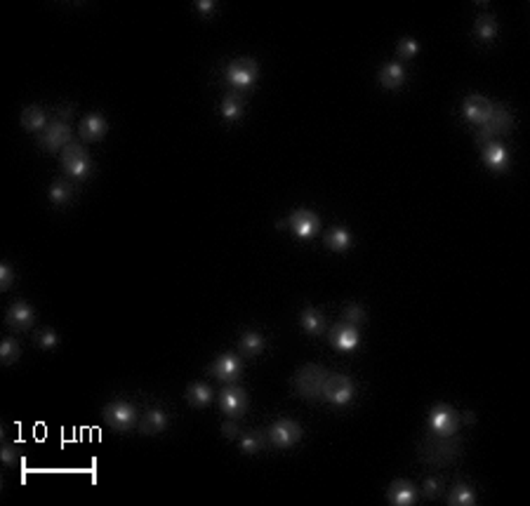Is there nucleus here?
<instances>
[{
	"instance_id": "obj_18",
	"label": "nucleus",
	"mask_w": 530,
	"mask_h": 506,
	"mask_svg": "<svg viewBox=\"0 0 530 506\" xmlns=\"http://www.w3.org/2000/svg\"><path fill=\"white\" fill-rule=\"evenodd\" d=\"M5 323L12 330H29L33 325V309L24 302L12 304L10 311L5 313Z\"/></svg>"
},
{
	"instance_id": "obj_1",
	"label": "nucleus",
	"mask_w": 530,
	"mask_h": 506,
	"mask_svg": "<svg viewBox=\"0 0 530 506\" xmlns=\"http://www.w3.org/2000/svg\"><path fill=\"white\" fill-rule=\"evenodd\" d=\"M328 380V370L321 365H302L300 370L292 377V389L300 398L307 400H319L323 398V386Z\"/></svg>"
},
{
	"instance_id": "obj_29",
	"label": "nucleus",
	"mask_w": 530,
	"mask_h": 506,
	"mask_svg": "<svg viewBox=\"0 0 530 506\" xmlns=\"http://www.w3.org/2000/svg\"><path fill=\"white\" fill-rule=\"evenodd\" d=\"M326 245L332 250V252H344L351 245V234L346 229H330L326 236Z\"/></svg>"
},
{
	"instance_id": "obj_20",
	"label": "nucleus",
	"mask_w": 530,
	"mask_h": 506,
	"mask_svg": "<svg viewBox=\"0 0 530 506\" xmlns=\"http://www.w3.org/2000/svg\"><path fill=\"white\" fill-rule=\"evenodd\" d=\"M137 429H139V434H144V436L161 434V431L168 429V414L163 412L161 407H151V410L139 419Z\"/></svg>"
},
{
	"instance_id": "obj_25",
	"label": "nucleus",
	"mask_w": 530,
	"mask_h": 506,
	"mask_svg": "<svg viewBox=\"0 0 530 506\" xmlns=\"http://www.w3.org/2000/svg\"><path fill=\"white\" fill-rule=\"evenodd\" d=\"M497 31H499V28H497V19L492 15H481L479 19H476V24H474V33H476L483 42L495 40L497 38Z\"/></svg>"
},
{
	"instance_id": "obj_27",
	"label": "nucleus",
	"mask_w": 530,
	"mask_h": 506,
	"mask_svg": "<svg viewBox=\"0 0 530 506\" xmlns=\"http://www.w3.org/2000/svg\"><path fill=\"white\" fill-rule=\"evenodd\" d=\"M264 337H262L259 332L255 330H246L241 334V341H239V349L243 353H248V356H257V353L264 351Z\"/></svg>"
},
{
	"instance_id": "obj_40",
	"label": "nucleus",
	"mask_w": 530,
	"mask_h": 506,
	"mask_svg": "<svg viewBox=\"0 0 530 506\" xmlns=\"http://www.w3.org/2000/svg\"><path fill=\"white\" fill-rule=\"evenodd\" d=\"M222 434L227 438H239V424H234V422L222 424Z\"/></svg>"
},
{
	"instance_id": "obj_4",
	"label": "nucleus",
	"mask_w": 530,
	"mask_h": 506,
	"mask_svg": "<svg viewBox=\"0 0 530 506\" xmlns=\"http://www.w3.org/2000/svg\"><path fill=\"white\" fill-rule=\"evenodd\" d=\"M257 78H259V66L255 59L239 57L227 66V81L231 88H234V92L252 90L255 83H257Z\"/></svg>"
},
{
	"instance_id": "obj_7",
	"label": "nucleus",
	"mask_w": 530,
	"mask_h": 506,
	"mask_svg": "<svg viewBox=\"0 0 530 506\" xmlns=\"http://www.w3.org/2000/svg\"><path fill=\"white\" fill-rule=\"evenodd\" d=\"M104 422L115 431H130L137 424V410L125 400H115V403L104 405Z\"/></svg>"
},
{
	"instance_id": "obj_23",
	"label": "nucleus",
	"mask_w": 530,
	"mask_h": 506,
	"mask_svg": "<svg viewBox=\"0 0 530 506\" xmlns=\"http://www.w3.org/2000/svg\"><path fill=\"white\" fill-rule=\"evenodd\" d=\"M300 323H302V330L307 332V334H323L326 332V318H323V313L319 309H314V307H307L302 311V316H300Z\"/></svg>"
},
{
	"instance_id": "obj_37",
	"label": "nucleus",
	"mask_w": 530,
	"mask_h": 506,
	"mask_svg": "<svg viewBox=\"0 0 530 506\" xmlns=\"http://www.w3.org/2000/svg\"><path fill=\"white\" fill-rule=\"evenodd\" d=\"M0 459L5 466H17L19 464V452L15 450V445H3L0 448Z\"/></svg>"
},
{
	"instance_id": "obj_17",
	"label": "nucleus",
	"mask_w": 530,
	"mask_h": 506,
	"mask_svg": "<svg viewBox=\"0 0 530 506\" xmlns=\"http://www.w3.org/2000/svg\"><path fill=\"white\" fill-rule=\"evenodd\" d=\"M78 135H81L83 142H99V139L106 135L104 115H99V113L85 115L81 120V125H78Z\"/></svg>"
},
{
	"instance_id": "obj_32",
	"label": "nucleus",
	"mask_w": 530,
	"mask_h": 506,
	"mask_svg": "<svg viewBox=\"0 0 530 506\" xmlns=\"http://www.w3.org/2000/svg\"><path fill=\"white\" fill-rule=\"evenodd\" d=\"M266 445V436L264 434H259V431H252V434H246L241 438V450L246 455H255V452H259L262 448Z\"/></svg>"
},
{
	"instance_id": "obj_30",
	"label": "nucleus",
	"mask_w": 530,
	"mask_h": 506,
	"mask_svg": "<svg viewBox=\"0 0 530 506\" xmlns=\"http://www.w3.org/2000/svg\"><path fill=\"white\" fill-rule=\"evenodd\" d=\"M19 356H22L19 341L12 339V337L3 339V344H0V361H3L5 365H12V363H17V358Z\"/></svg>"
},
{
	"instance_id": "obj_42",
	"label": "nucleus",
	"mask_w": 530,
	"mask_h": 506,
	"mask_svg": "<svg viewBox=\"0 0 530 506\" xmlns=\"http://www.w3.org/2000/svg\"><path fill=\"white\" fill-rule=\"evenodd\" d=\"M73 115V108L71 106H62L57 111V120H64V123H69V118Z\"/></svg>"
},
{
	"instance_id": "obj_22",
	"label": "nucleus",
	"mask_w": 530,
	"mask_h": 506,
	"mask_svg": "<svg viewBox=\"0 0 530 506\" xmlns=\"http://www.w3.org/2000/svg\"><path fill=\"white\" fill-rule=\"evenodd\" d=\"M22 127L29 132H42L47 127V113L40 106H26L22 111Z\"/></svg>"
},
{
	"instance_id": "obj_26",
	"label": "nucleus",
	"mask_w": 530,
	"mask_h": 506,
	"mask_svg": "<svg viewBox=\"0 0 530 506\" xmlns=\"http://www.w3.org/2000/svg\"><path fill=\"white\" fill-rule=\"evenodd\" d=\"M186 400L191 403L193 407H205L212 400V389L208 384L203 382H196L186 389Z\"/></svg>"
},
{
	"instance_id": "obj_11",
	"label": "nucleus",
	"mask_w": 530,
	"mask_h": 506,
	"mask_svg": "<svg viewBox=\"0 0 530 506\" xmlns=\"http://www.w3.org/2000/svg\"><path fill=\"white\" fill-rule=\"evenodd\" d=\"M219 407L229 417H243L248 412V393L236 384H227L219 393Z\"/></svg>"
},
{
	"instance_id": "obj_33",
	"label": "nucleus",
	"mask_w": 530,
	"mask_h": 506,
	"mask_svg": "<svg viewBox=\"0 0 530 506\" xmlns=\"http://www.w3.org/2000/svg\"><path fill=\"white\" fill-rule=\"evenodd\" d=\"M342 320L349 323V325H356L358 327L365 320L363 307H358V304H346V307L342 309Z\"/></svg>"
},
{
	"instance_id": "obj_2",
	"label": "nucleus",
	"mask_w": 530,
	"mask_h": 506,
	"mask_svg": "<svg viewBox=\"0 0 530 506\" xmlns=\"http://www.w3.org/2000/svg\"><path fill=\"white\" fill-rule=\"evenodd\" d=\"M419 455L426 464H438V466H446L450 462H455L460 457V443L450 438H441V436H431L419 445Z\"/></svg>"
},
{
	"instance_id": "obj_14",
	"label": "nucleus",
	"mask_w": 530,
	"mask_h": 506,
	"mask_svg": "<svg viewBox=\"0 0 530 506\" xmlns=\"http://www.w3.org/2000/svg\"><path fill=\"white\" fill-rule=\"evenodd\" d=\"M243 372V365L234 353H222L215 363H212V375L224 384H236Z\"/></svg>"
},
{
	"instance_id": "obj_19",
	"label": "nucleus",
	"mask_w": 530,
	"mask_h": 506,
	"mask_svg": "<svg viewBox=\"0 0 530 506\" xmlns=\"http://www.w3.org/2000/svg\"><path fill=\"white\" fill-rule=\"evenodd\" d=\"M483 163L485 168L492 170V172H502V170L509 168V154L499 142H488L483 144Z\"/></svg>"
},
{
	"instance_id": "obj_3",
	"label": "nucleus",
	"mask_w": 530,
	"mask_h": 506,
	"mask_svg": "<svg viewBox=\"0 0 530 506\" xmlns=\"http://www.w3.org/2000/svg\"><path fill=\"white\" fill-rule=\"evenodd\" d=\"M514 127V118L502 104H492L490 106V115L483 125L479 127L476 132V139L481 144H488V142H495L497 137L507 135V132Z\"/></svg>"
},
{
	"instance_id": "obj_5",
	"label": "nucleus",
	"mask_w": 530,
	"mask_h": 506,
	"mask_svg": "<svg viewBox=\"0 0 530 506\" xmlns=\"http://www.w3.org/2000/svg\"><path fill=\"white\" fill-rule=\"evenodd\" d=\"M59 156H62L64 172L73 177V179H85V177L90 174V170H93V161H90L88 149L78 142H71Z\"/></svg>"
},
{
	"instance_id": "obj_36",
	"label": "nucleus",
	"mask_w": 530,
	"mask_h": 506,
	"mask_svg": "<svg viewBox=\"0 0 530 506\" xmlns=\"http://www.w3.org/2000/svg\"><path fill=\"white\" fill-rule=\"evenodd\" d=\"M441 490H443L441 478H426L424 485H422V495L426 499H436L438 495H441Z\"/></svg>"
},
{
	"instance_id": "obj_13",
	"label": "nucleus",
	"mask_w": 530,
	"mask_h": 506,
	"mask_svg": "<svg viewBox=\"0 0 530 506\" xmlns=\"http://www.w3.org/2000/svg\"><path fill=\"white\" fill-rule=\"evenodd\" d=\"M490 106L492 101L488 99V97L483 95H469L465 104H462V113H465V118L469 120V123H474L476 127H481L488 120L490 115Z\"/></svg>"
},
{
	"instance_id": "obj_9",
	"label": "nucleus",
	"mask_w": 530,
	"mask_h": 506,
	"mask_svg": "<svg viewBox=\"0 0 530 506\" xmlns=\"http://www.w3.org/2000/svg\"><path fill=\"white\" fill-rule=\"evenodd\" d=\"M353 382L346 375H328L326 386H323V398L332 405H346L353 398Z\"/></svg>"
},
{
	"instance_id": "obj_16",
	"label": "nucleus",
	"mask_w": 530,
	"mask_h": 506,
	"mask_svg": "<svg viewBox=\"0 0 530 506\" xmlns=\"http://www.w3.org/2000/svg\"><path fill=\"white\" fill-rule=\"evenodd\" d=\"M387 499H389V504L392 506H410V504L417 502V490L412 487V483L399 478V480H394V483L389 485Z\"/></svg>"
},
{
	"instance_id": "obj_24",
	"label": "nucleus",
	"mask_w": 530,
	"mask_h": 506,
	"mask_svg": "<svg viewBox=\"0 0 530 506\" xmlns=\"http://www.w3.org/2000/svg\"><path fill=\"white\" fill-rule=\"evenodd\" d=\"M219 111H222V115L227 120H239L243 115V111H246V101H243L241 92H229L227 97H224Z\"/></svg>"
},
{
	"instance_id": "obj_35",
	"label": "nucleus",
	"mask_w": 530,
	"mask_h": 506,
	"mask_svg": "<svg viewBox=\"0 0 530 506\" xmlns=\"http://www.w3.org/2000/svg\"><path fill=\"white\" fill-rule=\"evenodd\" d=\"M399 57H403V59H412V57H417V52H419V45H417V40H412V38H403V40H399Z\"/></svg>"
},
{
	"instance_id": "obj_12",
	"label": "nucleus",
	"mask_w": 530,
	"mask_h": 506,
	"mask_svg": "<svg viewBox=\"0 0 530 506\" xmlns=\"http://www.w3.org/2000/svg\"><path fill=\"white\" fill-rule=\"evenodd\" d=\"M290 229H292V234H295L297 238H302V240H309V238H314L316 234H319L321 219L312 210H295L290 215Z\"/></svg>"
},
{
	"instance_id": "obj_8",
	"label": "nucleus",
	"mask_w": 530,
	"mask_h": 506,
	"mask_svg": "<svg viewBox=\"0 0 530 506\" xmlns=\"http://www.w3.org/2000/svg\"><path fill=\"white\" fill-rule=\"evenodd\" d=\"M71 127L64 120H50L40 135V146L50 154H62L66 146L71 144Z\"/></svg>"
},
{
	"instance_id": "obj_41",
	"label": "nucleus",
	"mask_w": 530,
	"mask_h": 506,
	"mask_svg": "<svg viewBox=\"0 0 530 506\" xmlns=\"http://www.w3.org/2000/svg\"><path fill=\"white\" fill-rule=\"evenodd\" d=\"M460 424L474 426V424H476V414H474V412H462L460 414Z\"/></svg>"
},
{
	"instance_id": "obj_28",
	"label": "nucleus",
	"mask_w": 530,
	"mask_h": 506,
	"mask_svg": "<svg viewBox=\"0 0 530 506\" xmlns=\"http://www.w3.org/2000/svg\"><path fill=\"white\" fill-rule=\"evenodd\" d=\"M448 504L450 506H474L476 504V495H474V490L467 483H458L453 490H450Z\"/></svg>"
},
{
	"instance_id": "obj_10",
	"label": "nucleus",
	"mask_w": 530,
	"mask_h": 506,
	"mask_svg": "<svg viewBox=\"0 0 530 506\" xmlns=\"http://www.w3.org/2000/svg\"><path fill=\"white\" fill-rule=\"evenodd\" d=\"M302 441V426L297 422H292V419H278V422L271 424L269 429V443L273 445V448H292V445H297Z\"/></svg>"
},
{
	"instance_id": "obj_31",
	"label": "nucleus",
	"mask_w": 530,
	"mask_h": 506,
	"mask_svg": "<svg viewBox=\"0 0 530 506\" xmlns=\"http://www.w3.org/2000/svg\"><path fill=\"white\" fill-rule=\"evenodd\" d=\"M71 184L69 181H64V179H57L54 184L50 186V200H52V205H66L71 200Z\"/></svg>"
},
{
	"instance_id": "obj_39",
	"label": "nucleus",
	"mask_w": 530,
	"mask_h": 506,
	"mask_svg": "<svg viewBox=\"0 0 530 506\" xmlns=\"http://www.w3.org/2000/svg\"><path fill=\"white\" fill-rule=\"evenodd\" d=\"M196 10H198L203 17H210L212 12H215V3H212V0H198V3H196Z\"/></svg>"
},
{
	"instance_id": "obj_6",
	"label": "nucleus",
	"mask_w": 530,
	"mask_h": 506,
	"mask_svg": "<svg viewBox=\"0 0 530 506\" xmlns=\"http://www.w3.org/2000/svg\"><path fill=\"white\" fill-rule=\"evenodd\" d=\"M429 429L434 436L450 438L460 429V412L446 403H436L429 412Z\"/></svg>"
},
{
	"instance_id": "obj_15",
	"label": "nucleus",
	"mask_w": 530,
	"mask_h": 506,
	"mask_svg": "<svg viewBox=\"0 0 530 506\" xmlns=\"http://www.w3.org/2000/svg\"><path fill=\"white\" fill-rule=\"evenodd\" d=\"M358 339H361V334H358L356 325H349V323H344V320L337 323V325H332L330 344L337 351H353L358 346Z\"/></svg>"
},
{
	"instance_id": "obj_38",
	"label": "nucleus",
	"mask_w": 530,
	"mask_h": 506,
	"mask_svg": "<svg viewBox=\"0 0 530 506\" xmlns=\"http://www.w3.org/2000/svg\"><path fill=\"white\" fill-rule=\"evenodd\" d=\"M12 283H15V271H12L10 264H0V288L10 290Z\"/></svg>"
},
{
	"instance_id": "obj_34",
	"label": "nucleus",
	"mask_w": 530,
	"mask_h": 506,
	"mask_svg": "<svg viewBox=\"0 0 530 506\" xmlns=\"http://www.w3.org/2000/svg\"><path fill=\"white\" fill-rule=\"evenodd\" d=\"M35 344H38L40 349L50 351L59 344V337H57V332H54L52 327H42V330L35 334Z\"/></svg>"
},
{
	"instance_id": "obj_21",
	"label": "nucleus",
	"mask_w": 530,
	"mask_h": 506,
	"mask_svg": "<svg viewBox=\"0 0 530 506\" xmlns=\"http://www.w3.org/2000/svg\"><path fill=\"white\" fill-rule=\"evenodd\" d=\"M377 81H380V85L385 90H399L401 85L405 83V69L403 64L399 62H389L380 69V76H377Z\"/></svg>"
}]
</instances>
